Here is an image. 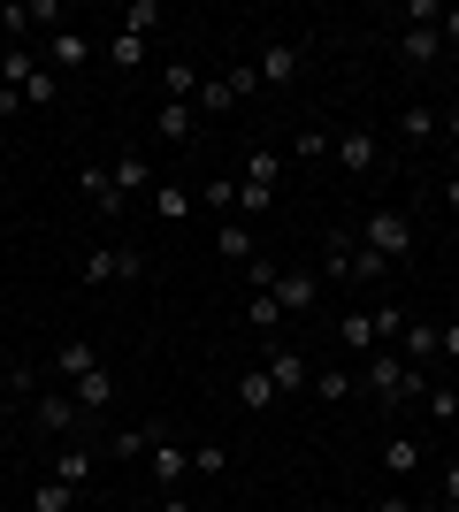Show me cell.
<instances>
[{
  "instance_id": "6da1fadb",
  "label": "cell",
  "mask_w": 459,
  "mask_h": 512,
  "mask_svg": "<svg viewBox=\"0 0 459 512\" xmlns=\"http://www.w3.org/2000/svg\"><path fill=\"white\" fill-rule=\"evenodd\" d=\"M360 390H368L383 413H398L406 398H414V390H429V383H421V367H406L391 344H383V352H368V360H360Z\"/></svg>"
},
{
  "instance_id": "7a4b0ae2",
  "label": "cell",
  "mask_w": 459,
  "mask_h": 512,
  "mask_svg": "<svg viewBox=\"0 0 459 512\" xmlns=\"http://www.w3.org/2000/svg\"><path fill=\"white\" fill-rule=\"evenodd\" d=\"M314 276H337V283H375V276H391V268H383V260H375V253H368V245H360L352 230H329V237H322V268H314Z\"/></svg>"
},
{
  "instance_id": "3957f363",
  "label": "cell",
  "mask_w": 459,
  "mask_h": 512,
  "mask_svg": "<svg viewBox=\"0 0 459 512\" xmlns=\"http://www.w3.org/2000/svg\"><path fill=\"white\" fill-rule=\"evenodd\" d=\"M360 245H368L383 268H398V260H414V222L398 207H368V222H360Z\"/></svg>"
},
{
  "instance_id": "277c9868",
  "label": "cell",
  "mask_w": 459,
  "mask_h": 512,
  "mask_svg": "<svg viewBox=\"0 0 459 512\" xmlns=\"http://www.w3.org/2000/svg\"><path fill=\"white\" fill-rule=\"evenodd\" d=\"M138 276H146L138 245H92L85 268H77V283H85V291H108V283H138Z\"/></svg>"
},
{
  "instance_id": "5b68a950",
  "label": "cell",
  "mask_w": 459,
  "mask_h": 512,
  "mask_svg": "<svg viewBox=\"0 0 459 512\" xmlns=\"http://www.w3.org/2000/svg\"><path fill=\"white\" fill-rule=\"evenodd\" d=\"M31 421H39V436H62V444H69V436H77L92 413L77 406L69 390H39V398H31Z\"/></svg>"
},
{
  "instance_id": "8992f818",
  "label": "cell",
  "mask_w": 459,
  "mask_h": 512,
  "mask_svg": "<svg viewBox=\"0 0 459 512\" xmlns=\"http://www.w3.org/2000/svg\"><path fill=\"white\" fill-rule=\"evenodd\" d=\"M261 367H268V383H276V398H291V390H314V367H306L299 344H276V337H268Z\"/></svg>"
},
{
  "instance_id": "52a82bcc",
  "label": "cell",
  "mask_w": 459,
  "mask_h": 512,
  "mask_svg": "<svg viewBox=\"0 0 459 512\" xmlns=\"http://www.w3.org/2000/svg\"><path fill=\"white\" fill-rule=\"evenodd\" d=\"M268 299L284 306V321H306V314H314V306H322V276H314V268H284Z\"/></svg>"
},
{
  "instance_id": "ba28073f",
  "label": "cell",
  "mask_w": 459,
  "mask_h": 512,
  "mask_svg": "<svg viewBox=\"0 0 459 512\" xmlns=\"http://www.w3.org/2000/svg\"><path fill=\"white\" fill-rule=\"evenodd\" d=\"M329 161L345 176H368L375 161H383V146H375V130H337V138H329Z\"/></svg>"
},
{
  "instance_id": "9c48e42d",
  "label": "cell",
  "mask_w": 459,
  "mask_h": 512,
  "mask_svg": "<svg viewBox=\"0 0 459 512\" xmlns=\"http://www.w3.org/2000/svg\"><path fill=\"white\" fill-rule=\"evenodd\" d=\"M77 192H85V207H92V214H108V222H115L123 207H131V199L115 192V176L100 169V161H85V169H77Z\"/></svg>"
},
{
  "instance_id": "30bf717a",
  "label": "cell",
  "mask_w": 459,
  "mask_h": 512,
  "mask_svg": "<svg viewBox=\"0 0 459 512\" xmlns=\"http://www.w3.org/2000/svg\"><path fill=\"white\" fill-rule=\"evenodd\" d=\"M85 62H92V39L62 23V31L46 39V69H54V77H69V69H85Z\"/></svg>"
},
{
  "instance_id": "8fae6325",
  "label": "cell",
  "mask_w": 459,
  "mask_h": 512,
  "mask_svg": "<svg viewBox=\"0 0 459 512\" xmlns=\"http://www.w3.org/2000/svg\"><path fill=\"white\" fill-rule=\"evenodd\" d=\"M146 467H153V482H161V497H176V482L192 474V451H184V444H153Z\"/></svg>"
},
{
  "instance_id": "7c38bea8",
  "label": "cell",
  "mask_w": 459,
  "mask_h": 512,
  "mask_svg": "<svg viewBox=\"0 0 459 512\" xmlns=\"http://www.w3.org/2000/svg\"><path fill=\"white\" fill-rule=\"evenodd\" d=\"M253 69H261V85H291L299 77V39H268Z\"/></svg>"
},
{
  "instance_id": "4fadbf2b",
  "label": "cell",
  "mask_w": 459,
  "mask_h": 512,
  "mask_svg": "<svg viewBox=\"0 0 459 512\" xmlns=\"http://www.w3.org/2000/svg\"><path fill=\"white\" fill-rule=\"evenodd\" d=\"M398 138H406V146H437V138H444V115H437V107H421V100H406Z\"/></svg>"
},
{
  "instance_id": "5bb4252c",
  "label": "cell",
  "mask_w": 459,
  "mask_h": 512,
  "mask_svg": "<svg viewBox=\"0 0 459 512\" xmlns=\"http://www.w3.org/2000/svg\"><path fill=\"white\" fill-rule=\"evenodd\" d=\"M215 253L230 260V268H253V260H261V237L245 230V222H222V230H215Z\"/></svg>"
},
{
  "instance_id": "9a60e30c",
  "label": "cell",
  "mask_w": 459,
  "mask_h": 512,
  "mask_svg": "<svg viewBox=\"0 0 459 512\" xmlns=\"http://www.w3.org/2000/svg\"><path fill=\"white\" fill-rule=\"evenodd\" d=\"M92 467H100V459H92L85 444H62V451H54V467H46V474H54V482H69V490H85V482H92Z\"/></svg>"
},
{
  "instance_id": "2e32d148",
  "label": "cell",
  "mask_w": 459,
  "mask_h": 512,
  "mask_svg": "<svg viewBox=\"0 0 459 512\" xmlns=\"http://www.w3.org/2000/svg\"><path fill=\"white\" fill-rule=\"evenodd\" d=\"M153 130H161L169 146H184V138H192V130H199V107H192V100H161V115H153Z\"/></svg>"
},
{
  "instance_id": "e0dca14e",
  "label": "cell",
  "mask_w": 459,
  "mask_h": 512,
  "mask_svg": "<svg viewBox=\"0 0 459 512\" xmlns=\"http://www.w3.org/2000/svg\"><path fill=\"white\" fill-rule=\"evenodd\" d=\"M92 367H100V344H92V337H69L62 352H54V375H62V383H77V375H92Z\"/></svg>"
},
{
  "instance_id": "ac0fdd59",
  "label": "cell",
  "mask_w": 459,
  "mask_h": 512,
  "mask_svg": "<svg viewBox=\"0 0 459 512\" xmlns=\"http://www.w3.org/2000/svg\"><path fill=\"white\" fill-rule=\"evenodd\" d=\"M391 352H398L406 367H429V360H437V329H429V321H406V337H398Z\"/></svg>"
},
{
  "instance_id": "d6986e66",
  "label": "cell",
  "mask_w": 459,
  "mask_h": 512,
  "mask_svg": "<svg viewBox=\"0 0 459 512\" xmlns=\"http://www.w3.org/2000/svg\"><path fill=\"white\" fill-rule=\"evenodd\" d=\"M337 344H345L352 360H368V352H383V337H375V321H368V314H345V321H337Z\"/></svg>"
},
{
  "instance_id": "ffe728a7",
  "label": "cell",
  "mask_w": 459,
  "mask_h": 512,
  "mask_svg": "<svg viewBox=\"0 0 459 512\" xmlns=\"http://www.w3.org/2000/svg\"><path fill=\"white\" fill-rule=\"evenodd\" d=\"M115 192H123V199H138V192H153V161H146V153H123V161H115Z\"/></svg>"
},
{
  "instance_id": "44dd1931",
  "label": "cell",
  "mask_w": 459,
  "mask_h": 512,
  "mask_svg": "<svg viewBox=\"0 0 459 512\" xmlns=\"http://www.w3.org/2000/svg\"><path fill=\"white\" fill-rule=\"evenodd\" d=\"M153 444H161V428H153V421H138V428H115V436H108V459H146Z\"/></svg>"
},
{
  "instance_id": "7402d4cb",
  "label": "cell",
  "mask_w": 459,
  "mask_h": 512,
  "mask_svg": "<svg viewBox=\"0 0 459 512\" xmlns=\"http://www.w3.org/2000/svg\"><path fill=\"white\" fill-rule=\"evenodd\" d=\"M230 390H238V406H245V413H268V406H276V383H268V367H245Z\"/></svg>"
},
{
  "instance_id": "603a6c76",
  "label": "cell",
  "mask_w": 459,
  "mask_h": 512,
  "mask_svg": "<svg viewBox=\"0 0 459 512\" xmlns=\"http://www.w3.org/2000/svg\"><path fill=\"white\" fill-rule=\"evenodd\" d=\"M352 390H360V383H352V367H314V390H306V398H322V406H345Z\"/></svg>"
},
{
  "instance_id": "cb8c5ba5",
  "label": "cell",
  "mask_w": 459,
  "mask_h": 512,
  "mask_svg": "<svg viewBox=\"0 0 459 512\" xmlns=\"http://www.w3.org/2000/svg\"><path fill=\"white\" fill-rule=\"evenodd\" d=\"M69 398H77V406H85V413H108V398H115L108 367H92V375H77V383H69Z\"/></svg>"
},
{
  "instance_id": "d4e9b609",
  "label": "cell",
  "mask_w": 459,
  "mask_h": 512,
  "mask_svg": "<svg viewBox=\"0 0 459 512\" xmlns=\"http://www.w3.org/2000/svg\"><path fill=\"white\" fill-rule=\"evenodd\" d=\"M276 176H284V153H276V146H253V153H245V184L276 192Z\"/></svg>"
},
{
  "instance_id": "484cf974",
  "label": "cell",
  "mask_w": 459,
  "mask_h": 512,
  "mask_svg": "<svg viewBox=\"0 0 459 512\" xmlns=\"http://www.w3.org/2000/svg\"><path fill=\"white\" fill-rule=\"evenodd\" d=\"M153 207H161V222H192L199 199L184 192V184H153Z\"/></svg>"
},
{
  "instance_id": "4316f807",
  "label": "cell",
  "mask_w": 459,
  "mask_h": 512,
  "mask_svg": "<svg viewBox=\"0 0 459 512\" xmlns=\"http://www.w3.org/2000/svg\"><path fill=\"white\" fill-rule=\"evenodd\" d=\"M245 329H261V337H276V329H284V306L268 299V291H253V299H245Z\"/></svg>"
},
{
  "instance_id": "83f0119b",
  "label": "cell",
  "mask_w": 459,
  "mask_h": 512,
  "mask_svg": "<svg viewBox=\"0 0 459 512\" xmlns=\"http://www.w3.org/2000/svg\"><path fill=\"white\" fill-rule=\"evenodd\" d=\"M398 54H406L414 69H429V62H444V39H437V31H406V39H398Z\"/></svg>"
},
{
  "instance_id": "f1b7e54d",
  "label": "cell",
  "mask_w": 459,
  "mask_h": 512,
  "mask_svg": "<svg viewBox=\"0 0 459 512\" xmlns=\"http://www.w3.org/2000/svg\"><path fill=\"white\" fill-rule=\"evenodd\" d=\"M54 100H62V77H54V69H31V77H23V107H54Z\"/></svg>"
},
{
  "instance_id": "f546056e",
  "label": "cell",
  "mask_w": 459,
  "mask_h": 512,
  "mask_svg": "<svg viewBox=\"0 0 459 512\" xmlns=\"http://www.w3.org/2000/svg\"><path fill=\"white\" fill-rule=\"evenodd\" d=\"M421 467V451H414V436H391V444H383V474H391V482H406V474Z\"/></svg>"
},
{
  "instance_id": "4dcf8cb0",
  "label": "cell",
  "mask_w": 459,
  "mask_h": 512,
  "mask_svg": "<svg viewBox=\"0 0 459 512\" xmlns=\"http://www.w3.org/2000/svg\"><path fill=\"white\" fill-rule=\"evenodd\" d=\"M31 512H77V490H69V482H54V474H46L39 490H31Z\"/></svg>"
},
{
  "instance_id": "1f68e13d",
  "label": "cell",
  "mask_w": 459,
  "mask_h": 512,
  "mask_svg": "<svg viewBox=\"0 0 459 512\" xmlns=\"http://www.w3.org/2000/svg\"><path fill=\"white\" fill-rule=\"evenodd\" d=\"M199 207H215L222 222H238V192H230V176H207V184H199Z\"/></svg>"
},
{
  "instance_id": "d6a6232c",
  "label": "cell",
  "mask_w": 459,
  "mask_h": 512,
  "mask_svg": "<svg viewBox=\"0 0 459 512\" xmlns=\"http://www.w3.org/2000/svg\"><path fill=\"white\" fill-rule=\"evenodd\" d=\"M161 85H169V100H199V69L184 62V54H176V62L161 69Z\"/></svg>"
},
{
  "instance_id": "836d02e7",
  "label": "cell",
  "mask_w": 459,
  "mask_h": 512,
  "mask_svg": "<svg viewBox=\"0 0 459 512\" xmlns=\"http://www.w3.org/2000/svg\"><path fill=\"white\" fill-rule=\"evenodd\" d=\"M153 23H161V0H131V8H123V23H115V31H131V39H146Z\"/></svg>"
},
{
  "instance_id": "e575fe53",
  "label": "cell",
  "mask_w": 459,
  "mask_h": 512,
  "mask_svg": "<svg viewBox=\"0 0 459 512\" xmlns=\"http://www.w3.org/2000/svg\"><path fill=\"white\" fill-rule=\"evenodd\" d=\"M199 115H230V107H238V92H230V77H215V85H199Z\"/></svg>"
},
{
  "instance_id": "d590c367",
  "label": "cell",
  "mask_w": 459,
  "mask_h": 512,
  "mask_svg": "<svg viewBox=\"0 0 459 512\" xmlns=\"http://www.w3.org/2000/svg\"><path fill=\"white\" fill-rule=\"evenodd\" d=\"M138 62H146V39L115 31V39H108V69H138Z\"/></svg>"
},
{
  "instance_id": "8d00e7d4",
  "label": "cell",
  "mask_w": 459,
  "mask_h": 512,
  "mask_svg": "<svg viewBox=\"0 0 459 512\" xmlns=\"http://www.w3.org/2000/svg\"><path fill=\"white\" fill-rule=\"evenodd\" d=\"M192 474L222 482V474H230V451H222V444H192Z\"/></svg>"
},
{
  "instance_id": "74e56055",
  "label": "cell",
  "mask_w": 459,
  "mask_h": 512,
  "mask_svg": "<svg viewBox=\"0 0 459 512\" xmlns=\"http://www.w3.org/2000/svg\"><path fill=\"white\" fill-rule=\"evenodd\" d=\"M375 337H383V344H398V337H406V306H391V299H383V306H375Z\"/></svg>"
},
{
  "instance_id": "f35d334b",
  "label": "cell",
  "mask_w": 459,
  "mask_h": 512,
  "mask_svg": "<svg viewBox=\"0 0 459 512\" xmlns=\"http://www.w3.org/2000/svg\"><path fill=\"white\" fill-rule=\"evenodd\" d=\"M291 161H329V130H314V123H306L299 138H291Z\"/></svg>"
},
{
  "instance_id": "ab89813d",
  "label": "cell",
  "mask_w": 459,
  "mask_h": 512,
  "mask_svg": "<svg viewBox=\"0 0 459 512\" xmlns=\"http://www.w3.org/2000/svg\"><path fill=\"white\" fill-rule=\"evenodd\" d=\"M429 413H437V421H459V390L452 383H429Z\"/></svg>"
},
{
  "instance_id": "60d3db41",
  "label": "cell",
  "mask_w": 459,
  "mask_h": 512,
  "mask_svg": "<svg viewBox=\"0 0 459 512\" xmlns=\"http://www.w3.org/2000/svg\"><path fill=\"white\" fill-rule=\"evenodd\" d=\"M276 276H284V268H276V260H268V253L253 260V268H245V283H253V291H276Z\"/></svg>"
},
{
  "instance_id": "b9f144b4",
  "label": "cell",
  "mask_w": 459,
  "mask_h": 512,
  "mask_svg": "<svg viewBox=\"0 0 459 512\" xmlns=\"http://www.w3.org/2000/svg\"><path fill=\"white\" fill-rule=\"evenodd\" d=\"M375 512H429V505H414V497H406V490H398V482H391V490L375 497Z\"/></svg>"
},
{
  "instance_id": "7bdbcfd3",
  "label": "cell",
  "mask_w": 459,
  "mask_h": 512,
  "mask_svg": "<svg viewBox=\"0 0 459 512\" xmlns=\"http://www.w3.org/2000/svg\"><path fill=\"white\" fill-rule=\"evenodd\" d=\"M437 360L459 367V321H444V329H437Z\"/></svg>"
},
{
  "instance_id": "ee69618b",
  "label": "cell",
  "mask_w": 459,
  "mask_h": 512,
  "mask_svg": "<svg viewBox=\"0 0 459 512\" xmlns=\"http://www.w3.org/2000/svg\"><path fill=\"white\" fill-rule=\"evenodd\" d=\"M437 39H444V46H459V0H452V8H444V23H437Z\"/></svg>"
},
{
  "instance_id": "f6af8a7d",
  "label": "cell",
  "mask_w": 459,
  "mask_h": 512,
  "mask_svg": "<svg viewBox=\"0 0 459 512\" xmlns=\"http://www.w3.org/2000/svg\"><path fill=\"white\" fill-rule=\"evenodd\" d=\"M444 505H459V459L444 467Z\"/></svg>"
},
{
  "instance_id": "bcb514c9",
  "label": "cell",
  "mask_w": 459,
  "mask_h": 512,
  "mask_svg": "<svg viewBox=\"0 0 459 512\" xmlns=\"http://www.w3.org/2000/svg\"><path fill=\"white\" fill-rule=\"evenodd\" d=\"M444 207H452V214H459V169H452V176H444Z\"/></svg>"
},
{
  "instance_id": "7dc6e473",
  "label": "cell",
  "mask_w": 459,
  "mask_h": 512,
  "mask_svg": "<svg viewBox=\"0 0 459 512\" xmlns=\"http://www.w3.org/2000/svg\"><path fill=\"white\" fill-rule=\"evenodd\" d=\"M161 512H207V505H184V497H161Z\"/></svg>"
},
{
  "instance_id": "c3c4849f",
  "label": "cell",
  "mask_w": 459,
  "mask_h": 512,
  "mask_svg": "<svg viewBox=\"0 0 459 512\" xmlns=\"http://www.w3.org/2000/svg\"><path fill=\"white\" fill-rule=\"evenodd\" d=\"M8 398H16V375H8V367H0V406H8Z\"/></svg>"
},
{
  "instance_id": "681fc988",
  "label": "cell",
  "mask_w": 459,
  "mask_h": 512,
  "mask_svg": "<svg viewBox=\"0 0 459 512\" xmlns=\"http://www.w3.org/2000/svg\"><path fill=\"white\" fill-rule=\"evenodd\" d=\"M444 138H452V146H459V107H452V115H444Z\"/></svg>"
},
{
  "instance_id": "f907efd6",
  "label": "cell",
  "mask_w": 459,
  "mask_h": 512,
  "mask_svg": "<svg viewBox=\"0 0 459 512\" xmlns=\"http://www.w3.org/2000/svg\"><path fill=\"white\" fill-rule=\"evenodd\" d=\"M429 512H459V505H429Z\"/></svg>"
}]
</instances>
